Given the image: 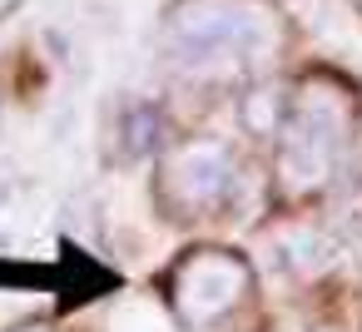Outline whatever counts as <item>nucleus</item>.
I'll return each instance as SVG.
<instances>
[{
  "label": "nucleus",
  "instance_id": "nucleus-1",
  "mask_svg": "<svg viewBox=\"0 0 362 332\" xmlns=\"http://www.w3.org/2000/svg\"><path fill=\"white\" fill-rule=\"evenodd\" d=\"M352 129V100L347 95H322L317 85L293 105L288 129H283V154H278V174L293 189H313L322 184V174L332 169L342 139Z\"/></svg>",
  "mask_w": 362,
  "mask_h": 332
},
{
  "label": "nucleus",
  "instance_id": "nucleus-2",
  "mask_svg": "<svg viewBox=\"0 0 362 332\" xmlns=\"http://www.w3.org/2000/svg\"><path fill=\"white\" fill-rule=\"evenodd\" d=\"M184 283L189 297H179V307L189 312V322H209L233 312V302L248 292V268L233 253H194V263H184Z\"/></svg>",
  "mask_w": 362,
  "mask_h": 332
},
{
  "label": "nucleus",
  "instance_id": "nucleus-3",
  "mask_svg": "<svg viewBox=\"0 0 362 332\" xmlns=\"http://www.w3.org/2000/svg\"><path fill=\"white\" fill-rule=\"evenodd\" d=\"M6 6H11V0H0V11H6Z\"/></svg>",
  "mask_w": 362,
  "mask_h": 332
}]
</instances>
